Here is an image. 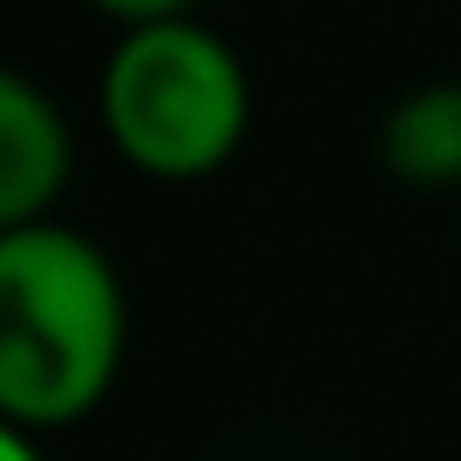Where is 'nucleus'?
<instances>
[{
	"instance_id": "obj_6",
	"label": "nucleus",
	"mask_w": 461,
	"mask_h": 461,
	"mask_svg": "<svg viewBox=\"0 0 461 461\" xmlns=\"http://www.w3.org/2000/svg\"><path fill=\"white\" fill-rule=\"evenodd\" d=\"M0 461H41L28 441V428H14V420H0Z\"/></svg>"
},
{
	"instance_id": "obj_4",
	"label": "nucleus",
	"mask_w": 461,
	"mask_h": 461,
	"mask_svg": "<svg viewBox=\"0 0 461 461\" xmlns=\"http://www.w3.org/2000/svg\"><path fill=\"white\" fill-rule=\"evenodd\" d=\"M380 163L407 190H461V82L401 95L380 122Z\"/></svg>"
},
{
	"instance_id": "obj_1",
	"label": "nucleus",
	"mask_w": 461,
	"mask_h": 461,
	"mask_svg": "<svg viewBox=\"0 0 461 461\" xmlns=\"http://www.w3.org/2000/svg\"><path fill=\"white\" fill-rule=\"evenodd\" d=\"M122 339L130 305L109 251L55 217L0 230V420L34 434L95 414Z\"/></svg>"
},
{
	"instance_id": "obj_5",
	"label": "nucleus",
	"mask_w": 461,
	"mask_h": 461,
	"mask_svg": "<svg viewBox=\"0 0 461 461\" xmlns=\"http://www.w3.org/2000/svg\"><path fill=\"white\" fill-rule=\"evenodd\" d=\"M95 14H109L115 28H136V21H170V14H190L197 0H88Z\"/></svg>"
},
{
	"instance_id": "obj_2",
	"label": "nucleus",
	"mask_w": 461,
	"mask_h": 461,
	"mask_svg": "<svg viewBox=\"0 0 461 461\" xmlns=\"http://www.w3.org/2000/svg\"><path fill=\"white\" fill-rule=\"evenodd\" d=\"M95 102L122 163L163 184H190L230 163L251 122L245 61L230 55L224 34H211L190 14L136 21L115 34Z\"/></svg>"
},
{
	"instance_id": "obj_3",
	"label": "nucleus",
	"mask_w": 461,
	"mask_h": 461,
	"mask_svg": "<svg viewBox=\"0 0 461 461\" xmlns=\"http://www.w3.org/2000/svg\"><path fill=\"white\" fill-rule=\"evenodd\" d=\"M75 143L48 88H34L21 68L0 61V230L41 224L55 197L68 190Z\"/></svg>"
}]
</instances>
